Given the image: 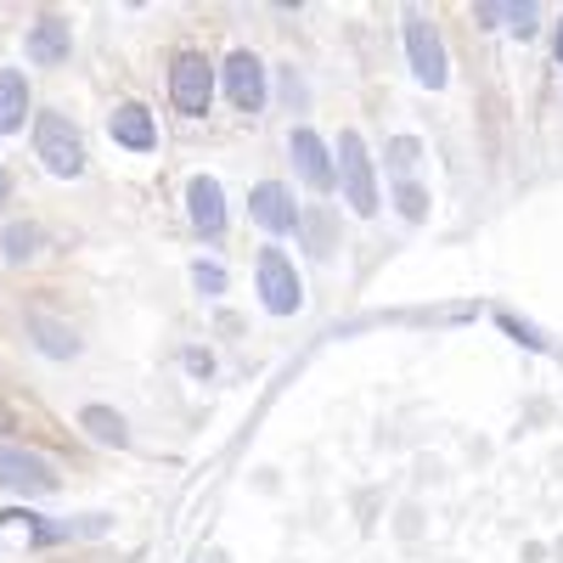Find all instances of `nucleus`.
<instances>
[{
    "instance_id": "f257e3e1",
    "label": "nucleus",
    "mask_w": 563,
    "mask_h": 563,
    "mask_svg": "<svg viewBox=\"0 0 563 563\" xmlns=\"http://www.w3.org/2000/svg\"><path fill=\"white\" fill-rule=\"evenodd\" d=\"M34 153H40L45 169L63 175V180L85 175V141H79V130L63 113H40L34 119Z\"/></svg>"
},
{
    "instance_id": "f03ea898",
    "label": "nucleus",
    "mask_w": 563,
    "mask_h": 563,
    "mask_svg": "<svg viewBox=\"0 0 563 563\" xmlns=\"http://www.w3.org/2000/svg\"><path fill=\"white\" fill-rule=\"evenodd\" d=\"M333 175H344V198H350V209H355V214H378L372 158H366V141H361L355 130H344V135H339V169H333Z\"/></svg>"
},
{
    "instance_id": "7ed1b4c3",
    "label": "nucleus",
    "mask_w": 563,
    "mask_h": 563,
    "mask_svg": "<svg viewBox=\"0 0 563 563\" xmlns=\"http://www.w3.org/2000/svg\"><path fill=\"white\" fill-rule=\"evenodd\" d=\"M169 97L180 113H209V97H214V68L198 57V52H180L175 68H169Z\"/></svg>"
},
{
    "instance_id": "20e7f679",
    "label": "nucleus",
    "mask_w": 563,
    "mask_h": 563,
    "mask_svg": "<svg viewBox=\"0 0 563 563\" xmlns=\"http://www.w3.org/2000/svg\"><path fill=\"white\" fill-rule=\"evenodd\" d=\"M260 294H265V310H276V316H294L305 305V282L288 265V254H276V249L260 254Z\"/></svg>"
},
{
    "instance_id": "39448f33",
    "label": "nucleus",
    "mask_w": 563,
    "mask_h": 563,
    "mask_svg": "<svg viewBox=\"0 0 563 563\" xmlns=\"http://www.w3.org/2000/svg\"><path fill=\"white\" fill-rule=\"evenodd\" d=\"M0 485L23 490V496H52L57 490V467L45 462V456H34V451L0 445Z\"/></svg>"
},
{
    "instance_id": "423d86ee",
    "label": "nucleus",
    "mask_w": 563,
    "mask_h": 563,
    "mask_svg": "<svg viewBox=\"0 0 563 563\" xmlns=\"http://www.w3.org/2000/svg\"><path fill=\"white\" fill-rule=\"evenodd\" d=\"M406 52H411V74L422 85H429V90L445 85V45H440V34L422 18H406Z\"/></svg>"
},
{
    "instance_id": "0eeeda50",
    "label": "nucleus",
    "mask_w": 563,
    "mask_h": 563,
    "mask_svg": "<svg viewBox=\"0 0 563 563\" xmlns=\"http://www.w3.org/2000/svg\"><path fill=\"white\" fill-rule=\"evenodd\" d=\"M225 97H231L238 113H260L265 108V68H260L254 52H231V63H225Z\"/></svg>"
},
{
    "instance_id": "6e6552de",
    "label": "nucleus",
    "mask_w": 563,
    "mask_h": 563,
    "mask_svg": "<svg viewBox=\"0 0 563 563\" xmlns=\"http://www.w3.org/2000/svg\"><path fill=\"white\" fill-rule=\"evenodd\" d=\"M294 158H299V175L310 180V192H333V158H327V147H321V135L316 130H294Z\"/></svg>"
},
{
    "instance_id": "1a4fd4ad",
    "label": "nucleus",
    "mask_w": 563,
    "mask_h": 563,
    "mask_svg": "<svg viewBox=\"0 0 563 563\" xmlns=\"http://www.w3.org/2000/svg\"><path fill=\"white\" fill-rule=\"evenodd\" d=\"M249 209H254V220H260L265 231H294V225H299V209H294V198H288V186H276V180H260V186H254Z\"/></svg>"
},
{
    "instance_id": "9d476101",
    "label": "nucleus",
    "mask_w": 563,
    "mask_h": 563,
    "mask_svg": "<svg viewBox=\"0 0 563 563\" xmlns=\"http://www.w3.org/2000/svg\"><path fill=\"white\" fill-rule=\"evenodd\" d=\"M186 203H192V225L203 231V238H220V231H225V198H220V180L198 175L192 186H186Z\"/></svg>"
},
{
    "instance_id": "9b49d317",
    "label": "nucleus",
    "mask_w": 563,
    "mask_h": 563,
    "mask_svg": "<svg viewBox=\"0 0 563 563\" xmlns=\"http://www.w3.org/2000/svg\"><path fill=\"white\" fill-rule=\"evenodd\" d=\"M108 130H113V141H119V147H130V153H147L153 141H158V130H153V113H147V108H135V102L113 108Z\"/></svg>"
},
{
    "instance_id": "f8f14e48",
    "label": "nucleus",
    "mask_w": 563,
    "mask_h": 563,
    "mask_svg": "<svg viewBox=\"0 0 563 563\" xmlns=\"http://www.w3.org/2000/svg\"><path fill=\"white\" fill-rule=\"evenodd\" d=\"M29 57H34L40 68L68 63V23H63V18H40L34 34H29Z\"/></svg>"
},
{
    "instance_id": "ddd939ff",
    "label": "nucleus",
    "mask_w": 563,
    "mask_h": 563,
    "mask_svg": "<svg viewBox=\"0 0 563 563\" xmlns=\"http://www.w3.org/2000/svg\"><path fill=\"white\" fill-rule=\"evenodd\" d=\"M23 113H29V79L18 68H7L0 74V135H12L23 124Z\"/></svg>"
},
{
    "instance_id": "4468645a",
    "label": "nucleus",
    "mask_w": 563,
    "mask_h": 563,
    "mask_svg": "<svg viewBox=\"0 0 563 563\" xmlns=\"http://www.w3.org/2000/svg\"><path fill=\"white\" fill-rule=\"evenodd\" d=\"M79 429L97 440V445H130V429H124V417L113 406H85L79 411Z\"/></svg>"
},
{
    "instance_id": "2eb2a0df",
    "label": "nucleus",
    "mask_w": 563,
    "mask_h": 563,
    "mask_svg": "<svg viewBox=\"0 0 563 563\" xmlns=\"http://www.w3.org/2000/svg\"><path fill=\"white\" fill-rule=\"evenodd\" d=\"M34 333H40V350L45 355H74L79 350V339L68 333V327H57L52 316H34Z\"/></svg>"
},
{
    "instance_id": "dca6fc26",
    "label": "nucleus",
    "mask_w": 563,
    "mask_h": 563,
    "mask_svg": "<svg viewBox=\"0 0 563 563\" xmlns=\"http://www.w3.org/2000/svg\"><path fill=\"white\" fill-rule=\"evenodd\" d=\"M0 249H7V260H12V265H23V260H34V254H40V231H34V225H7Z\"/></svg>"
},
{
    "instance_id": "f3484780",
    "label": "nucleus",
    "mask_w": 563,
    "mask_h": 563,
    "mask_svg": "<svg viewBox=\"0 0 563 563\" xmlns=\"http://www.w3.org/2000/svg\"><path fill=\"white\" fill-rule=\"evenodd\" d=\"M479 18H507V29L536 34V7H479Z\"/></svg>"
},
{
    "instance_id": "a211bd4d",
    "label": "nucleus",
    "mask_w": 563,
    "mask_h": 563,
    "mask_svg": "<svg viewBox=\"0 0 563 563\" xmlns=\"http://www.w3.org/2000/svg\"><path fill=\"white\" fill-rule=\"evenodd\" d=\"M395 203H400V214H406V220H422V214H429V192H422V186H411V180H400Z\"/></svg>"
},
{
    "instance_id": "6ab92c4d",
    "label": "nucleus",
    "mask_w": 563,
    "mask_h": 563,
    "mask_svg": "<svg viewBox=\"0 0 563 563\" xmlns=\"http://www.w3.org/2000/svg\"><path fill=\"white\" fill-rule=\"evenodd\" d=\"M417 158H422V147H417L411 135H395V141H389V169L411 175V164H417Z\"/></svg>"
},
{
    "instance_id": "aec40b11",
    "label": "nucleus",
    "mask_w": 563,
    "mask_h": 563,
    "mask_svg": "<svg viewBox=\"0 0 563 563\" xmlns=\"http://www.w3.org/2000/svg\"><path fill=\"white\" fill-rule=\"evenodd\" d=\"M192 282H198L203 294H220V288H225V271H220V265H198V271H192Z\"/></svg>"
},
{
    "instance_id": "412c9836",
    "label": "nucleus",
    "mask_w": 563,
    "mask_h": 563,
    "mask_svg": "<svg viewBox=\"0 0 563 563\" xmlns=\"http://www.w3.org/2000/svg\"><path fill=\"white\" fill-rule=\"evenodd\" d=\"M74 536V525H34V541H63Z\"/></svg>"
},
{
    "instance_id": "4be33fe9",
    "label": "nucleus",
    "mask_w": 563,
    "mask_h": 563,
    "mask_svg": "<svg viewBox=\"0 0 563 563\" xmlns=\"http://www.w3.org/2000/svg\"><path fill=\"white\" fill-rule=\"evenodd\" d=\"M12 429H18V417H12V406H7V400H0V440H7Z\"/></svg>"
},
{
    "instance_id": "5701e85b",
    "label": "nucleus",
    "mask_w": 563,
    "mask_h": 563,
    "mask_svg": "<svg viewBox=\"0 0 563 563\" xmlns=\"http://www.w3.org/2000/svg\"><path fill=\"white\" fill-rule=\"evenodd\" d=\"M7 192H12V175H7V169H0V203H7Z\"/></svg>"
},
{
    "instance_id": "b1692460",
    "label": "nucleus",
    "mask_w": 563,
    "mask_h": 563,
    "mask_svg": "<svg viewBox=\"0 0 563 563\" xmlns=\"http://www.w3.org/2000/svg\"><path fill=\"white\" fill-rule=\"evenodd\" d=\"M558 63H563V29H558Z\"/></svg>"
}]
</instances>
